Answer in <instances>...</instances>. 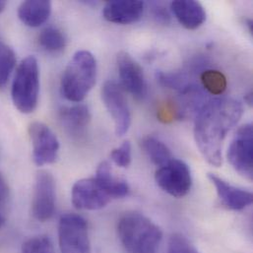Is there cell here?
<instances>
[{
	"label": "cell",
	"instance_id": "cell-1",
	"mask_svg": "<svg viewBox=\"0 0 253 253\" xmlns=\"http://www.w3.org/2000/svg\"><path fill=\"white\" fill-rule=\"evenodd\" d=\"M244 113L240 101L232 98L213 99L196 115L194 138L203 158L213 167L223 164V144L229 131L241 120Z\"/></svg>",
	"mask_w": 253,
	"mask_h": 253
},
{
	"label": "cell",
	"instance_id": "cell-2",
	"mask_svg": "<svg viewBox=\"0 0 253 253\" xmlns=\"http://www.w3.org/2000/svg\"><path fill=\"white\" fill-rule=\"evenodd\" d=\"M118 236L126 253H158L163 240L162 230L138 212H128L121 217Z\"/></svg>",
	"mask_w": 253,
	"mask_h": 253
},
{
	"label": "cell",
	"instance_id": "cell-3",
	"mask_svg": "<svg viewBox=\"0 0 253 253\" xmlns=\"http://www.w3.org/2000/svg\"><path fill=\"white\" fill-rule=\"evenodd\" d=\"M97 72V60L90 51L75 52L61 77L62 96L73 103L82 102L95 86Z\"/></svg>",
	"mask_w": 253,
	"mask_h": 253
},
{
	"label": "cell",
	"instance_id": "cell-4",
	"mask_svg": "<svg viewBox=\"0 0 253 253\" xmlns=\"http://www.w3.org/2000/svg\"><path fill=\"white\" fill-rule=\"evenodd\" d=\"M40 69L35 56L30 55L18 65L11 87V98L22 114L33 113L39 102Z\"/></svg>",
	"mask_w": 253,
	"mask_h": 253
},
{
	"label": "cell",
	"instance_id": "cell-5",
	"mask_svg": "<svg viewBox=\"0 0 253 253\" xmlns=\"http://www.w3.org/2000/svg\"><path fill=\"white\" fill-rule=\"evenodd\" d=\"M60 253H92L87 221L80 215L66 213L58 223Z\"/></svg>",
	"mask_w": 253,
	"mask_h": 253
},
{
	"label": "cell",
	"instance_id": "cell-6",
	"mask_svg": "<svg viewBox=\"0 0 253 253\" xmlns=\"http://www.w3.org/2000/svg\"><path fill=\"white\" fill-rule=\"evenodd\" d=\"M155 179L161 189L176 198L187 195L192 186L189 167L183 161L173 158L157 169Z\"/></svg>",
	"mask_w": 253,
	"mask_h": 253
},
{
	"label": "cell",
	"instance_id": "cell-7",
	"mask_svg": "<svg viewBox=\"0 0 253 253\" xmlns=\"http://www.w3.org/2000/svg\"><path fill=\"white\" fill-rule=\"evenodd\" d=\"M228 160L244 177H253V128L252 125L240 127L228 149Z\"/></svg>",
	"mask_w": 253,
	"mask_h": 253
},
{
	"label": "cell",
	"instance_id": "cell-8",
	"mask_svg": "<svg viewBox=\"0 0 253 253\" xmlns=\"http://www.w3.org/2000/svg\"><path fill=\"white\" fill-rule=\"evenodd\" d=\"M55 180L46 170H41L36 176L32 200V214L39 222L48 221L55 211Z\"/></svg>",
	"mask_w": 253,
	"mask_h": 253
},
{
	"label": "cell",
	"instance_id": "cell-9",
	"mask_svg": "<svg viewBox=\"0 0 253 253\" xmlns=\"http://www.w3.org/2000/svg\"><path fill=\"white\" fill-rule=\"evenodd\" d=\"M33 146V161L36 166L43 167L53 164L58 156L59 141L46 125L35 122L29 127Z\"/></svg>",
	"mask_w": 253,
	"mask_h": 253
},
{
	"label": "cell",
	"instance_id": "cell-10",
	"mask_svg": "<svg viewBox=\"0 0 253 253\" xmlns=\"http://www.w3.org/2000/svg\"><path fill=\"white\" fill-rule=\"evenodd\" d=\"M102 99L114 120L117 135H126L131 125V113L124 89L115 81H107L102 88Z\"/></svg>",
	"mask_w": 253,
	"mask_h": 253
},
{
	"label": "cell",
	"instance_id": "cell-11",
	"mask_svg": "<svg viewBox=\"0 0 253 253\" xmlns=\"http://www.w3.org/2000/svg\"><path fill=\"white\" fill-rule=\"evenodd\" d=\"M71 200L79 210H100L105 208L112 198L95 177L78 180L72 187Z\"/></svg>",
	"mask_w": 253,
	"mask_h": 253
},
{
	"label": "cell",
	"instance_id": "cell-12",
	"mask_svg": "<svg viewBox=\"0 0 253 253\" xmlns=\"http://www.w3.org/2000/svg\"><path fill=\"white\" fill-rule=\"evenodd\" d=\"M117 61L124 88L136 99H143L147 94V82L139 63L126 51H121Z\"/></svg>",
	"mask_w": 253,
	"mask_h": 253
},
{
	"label": "cell",
	"instance_id": "cell-13",
	"mask_svg": "<svg viewBox=\"0 0 253 253\" xmlns=\"http://www.w3.org/2000/svg\"><path fill=\"white\" fill-rule=\"evenodd\" d=\"M208 178L215 186L220 200L228 209L241 211L253 204V195L251 191L234 186L212 172L208 173Z\"/></svg>",
	"mask_w": 253,
	"mask_h": 253
},
{
	"label": "cell",
	"instance_id": "cell-14",
	"mask_svg": "<svg viewBox=\"0 0 253 253\" xmlns=\"http://www.w3.org/2000/svg\"><path fill=\"white\" fill-rule=\"evenodd\" d=\"M144 12V2L139 0L109 1L103 10L104 18L115 24L128 25L139 21Z\"/></svg>",
	"mask_w": 253,
	"mask_h": 253
},
{
	"label": "cell",
	"instance_id": "cell-15",
	"mask_svg": "<svg viewBox=\"0 0 253 253\" xmlns=\"http://www.w3.org/2000/svg\"><path fill=\"white\" fill-rule=\"evenodd\" d=\"M170 8L179 24L187 30L198 29L206 20L204 7L194 0H175Z\"/></svg>",
	"mask_w": 253,
	"mask_h": 253
},
{
	"label": "cell",
	"instance_id": "cell-16",
	"mask_svg": "<svg viewBox=\"0 0 253 253\" xmlns=\"http://www.w3.org/2000/svg\"><path fill=\"white\" fill-rule=\"evenodd\" d=\"M59 120L64 129L72 136L82 135L89 126L92 115L90 109L86 105L78 104L71 107L61 109Z\"/></svg>",
	"mask_w": 253,
	"mask_h": 253
},
{
	"label": "cell",
	"instance_id": "cell-17",
	"mask_svg": "<svg viewBox=\"0 0 253 253\" xmlns=\"http://www.w3.org/2000/svg\"><path fill=\"white\" fill-rule=\"evenodd\" d=\"M51 13V2L47 0H28L22 2L18 8L20 21L31 28H38L44 24Z\"/></svg>",
	"mask_w": 253,
	"mask_h": 253
},
{
	"label": "cell",
	"instance_id": "cell-18",
	"mask_svg": "<svg viewBox=\"0 0 253 253\" xmlns=\"http://www.w3.org/2000/svg\"><path fill=\"white\" fill-rule=\"evenodd\" d=\"M95 178L109 193L112 199H120L128 195L130 188L126 180L113 174L109 162L103 161L97 168Z\"/></svg>",
	"mask_w": 253,
	"mask_h": 253
},
{
	"label": "cell",
	"instance_id": "cell-19",
	"mask_svg": "<svg viewBox=\"0 0 253 253\" xmlns=\"http://www.w3.org/2000/svg\"><path fill=\"white\" fill-rule=\"evenodd\" d=\"M141 145L150 161L159 168L172 159L171 152L168 146L153 136L144 137L141 141Z\"/></svg>",
	"mask_w": 253,
	"mask_h": 253
},
{
	"label": "cell",
	"instance_id": "cell-20",
	"mask_svg": "<svg viewBox=\"0 0 253 253\" xmlns=\"http://www.w3.org/2000/svg\"><path fill=\"white\" fill-rule=\"evenodd\" d=\"M40 45L49 52H57L64 49L66 38L61 30L56 27L48 26L44 28L39 36Z\"/></svg>",
	"mask_w": 253,
	"mask_h": 253
},
{
	"label": "cell",
	"instance_id": "cell-21",
	"mask_svg": "<svg viewBox=\"0 0 253 253\" xmlns=\"http://www.w3.org/2000/svg\"><path fill=\"white\" fill-rule=\"evenodd\" d=\"M16 65V54L11 46L0 39V89L5 87Z\"/></svg>",
	"mask_w": 253,
	"mask_h": 253
},
{
	"label": "cell",
	"instance_id": "cell-22",
	"mask_svg": "<svg viewBox=\"0 0 253 253\" xmlns=\"http://www.w3.org/2000/svg\"><path fill=\"white\" fill-rule=\"evenodd\" d=\"M201 82L205 90L215 96L222 95L228 87L226 76L221 71L213 69L206 70L201 74Z\"/></svg>",
	"mask_w": 253,
	"mask_h": 253
},
{
	"label": "cell",
	"instance_id": "cell-23",
	"mask_svg": "<svg viewBox=\"0 0 253 253\" xmlns=\"http://www.w3.org/2000/svg\"><path fill=\"white\" fill-rule=\"evenodd\" d=\"M21 253H55L51 240L46 236H35L26 240Z\"/></svg>",
	"mask_w": 253,
	"mask_h": 253
},
{
	"label": "cell",
	"instance_id": "cell-24",
	"mask_svg": "<svg viewBox=\"0 0 253 253\" xmlns=\"http://www.w3.org/2000/svg\"><path fill=\"white\" fill-rule=\"evenodd\" d=\"M157 80L159 83L169 89H173L179 93L183 92L186 88L190 86L187 81V78L180 73H169V72H157Z\"/></svg>",
	"mask_w": 253,
	"mask_h": 253
},
{
	"label": "cell",
	"instance_id": "cell-25",
	"mask_svg": "<svg viewBox=\"0 0 253 253\" xmlns=\"http://www.w3.org/2000/svg\"><path fill=\"white\" fill-rule=\"evenodd\" d=\"M168 253H199L195 247L182 235L174 234L170 237Z\"/></svg>",
	"mask_w": 253,
	"mask_h": 253
},
{
	"label": "cell",
	"instance_id": "cell-26",
	"mask_svg": "<svg viewBox=\"0 0 253 253\" xmlns=\"http://www.w3.org/2000/svg\"><path fill=\"white\" fill-rule=\"evenodd\" d=\"M113 162L120 168L126 169L131 164V144L126 140L111 154Z\"/></svg>",
	"mask_w": 253,
	"mask_h": 253
},
{
	"label": "cell",
	"instance_id": "cell-27",
	"mask_svg": "<svg viewBox=\"0 0 253 253\" xmlns=\"http://www.w3.org/2000/svg\"><path fill=\"white\" fill-rule=\"evenodd\" d=\"M154 16H155V18L158 19V21H160L162 23L167 24L169 21V14L165 9V7H163L160 4H158L154 7Z\"/></svg>",
	"mask_w": 253,
	"mask_h": 253
},
{
	"label": "cell",
	"instance_id": "cell-28",
	"mask_svg": "<svg viewBox=\"0 0 253 253\" xmlns=\"http://www.w3.org/2000/svg\"><path fill=\"white\" fill-rule=\"evenodd\" d=\"M8 197H9V186L4 176L0 173V204L5 203Z\"/></svg>",
	"mask_w": 253,
	"mask_h": 253
},
{
	"label": "cell",
	"instance_id": "cell-29",
	"mask_svg": "<svg viewBox=\"0 0 253 253\" xmlns=\"http://www.w3.org/2000/svg\"><path fill=\"white\" fill-rule=\"evenodd\" d=\"M247 26L250 29V32L253 34V23L251 19H247Z\"/></svg>",
	"mask_w": 253,
	"mask_h": 253
},
{
	"label": "cell",
	"instance_id": "cell-30",
	"mask_svg": "<svg viewBox=\"0 0 253 253\" xmlns=\"http://www.w3.org/2000/svg\"><path fill=\"white\" fill-rule=\"evenodd\" d=\"M6 5H7V2H6V1H4V0H0V13H2V12L4 11V9H5Z\"/></svg>",
	"mask_w": 253,
	"mask_h": 253
},
{
	"label": "cell",
	"instance_id": "cell-31",
	"mask_svg": "<svg viewBox=\"0 0 253 253\" xmlns=\"http://www.w3.org/2000/svg\"><path fill=\"white\" fill-rule=\"evenodd\" d=\"M246 100L248 102L249 105H252L253 104V93H250L247 97H246Z\"/></svg>",
	"mask_w": 253,
	"mask_h": 253
},
{
	"label": "cell",
	"instance_id": "cell-32",
	"mask_svg": "<svg viewBox=\"0 0 253 253\" xmlns=\"http://www.w3.org/2000/svg\"><path fill=\"white\" fill-rule=\"evenodd\" d=\"M2 223H3V218H2V216H1V214H0V226L2 225Z\"/></svg>",
	"mask_w": 253,
	"mask_h": 253
}]
</instances>
